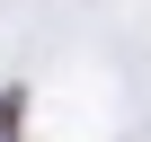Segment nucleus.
Masks as SVG:
<instances>
[{
  "label": "nucleus",
  "instance_id": "obj_2",
  "mask_svg": "<svg viewBox=\"0 0 151 142\" xmlns=\"http://www.w3.org/2000/svg\"><path fill=\"white\" fill-rule=\"evenodd\" d=\"M0 142H18V133H9V124H0Z\"/></svg>",
  "mask_w": 151,
  "mask_h": 142
},
{
  "label": "nucleus",
  "instance_id": "obj_1",
  "mask_svg": "<svg viewBox=\"0 0 151 142\" xmlns=\"http://www.w3.org/2000/svg\"><path fill=\"white\" fill-rule=\"evenodd\" d=\"M0 124H9V133L27 124V89H18V80H9V89H0Z\"/></svg>",
  "mask_w": 151,
  "mask_h": 142
}]
</instances>
